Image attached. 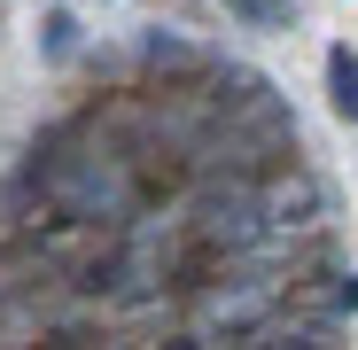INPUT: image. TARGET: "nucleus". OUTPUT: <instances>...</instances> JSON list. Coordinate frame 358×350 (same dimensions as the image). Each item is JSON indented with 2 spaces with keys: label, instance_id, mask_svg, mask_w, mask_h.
I'll list each match as a JSON object with an SVG mask.
<instances>
[{
  "label": "nucleus",
  "instance_id": "obj_1",
  "mask_svg": "<svg viewBox=\"0 0 358 350\" xmlns=\"http://www.w3.org/2000/svg\"><path fill=\"white\" fill-rule=\"evenodd\" d=\"M265 218H273V233H320L327 195H320V180H312L304 163H280L273 180H265Z\"/></svg>",
  "mask_w": 358,
  "mask_h": 350
},
{
  "label": "nucleus",
  "instance_id": "obj_5",
  "mask_svg": "<svg viewBox=\"0 0 358 350\" xmlns=\"http://www.w3.org/2000/svg\"><path fill=\"white\" fill-rule=\"evenodd\" d=\"M39 47L55 54V63H63V54H78V16H71V8H55V16L39 24Z\"/></svg>",
  "mask_w": 358,
  "mask_h": 350
},
{
  "label": "nucleus",
  "instance_id": "obj_4",
  "mask_svg": "<svg viewBox=\"0 0 358 350\" xmlns=\"http://www.w3.org/2000/svg\"><path fill=\"white\" fill-rule=\"evenodd\" d=\"M226 16H242L257 31H280V24H296V0H226Z\"/></svg>",
  "mask_w": 358,
  "mask_h": 350
},
{
  "label": "nucleus",
  "instance_id": "obj_2",
  "mask_svg": "<svg viewBox=\"0 0 358 350\" xmlns=\"http://www.w3.org/2000/svg\"><path fill=\"white\" fill-rule=\"evenodd\" d=\"M141 63H148V71H171V78H195V71H210V54H203L187 31L148 24V31H141Z\"/></svg>",
  "mask_w": 358,
  "mask_h": 350
},
{
  "label": "nucleus",
  "instance_id": "obj_3",
  "mask_svg": "<svg viewBox=\"0 0 358 350\" xmlns=\"http://www.w3.org/2000/svg\"><path fill=\"white\" fill-rule=\"evenodd\" d=\"M327 101H335V117L358 125V54L350 47H327Z\"/></svg>",
  "mask_w": 358,
  "mask_h": 350
}]
</instances>
